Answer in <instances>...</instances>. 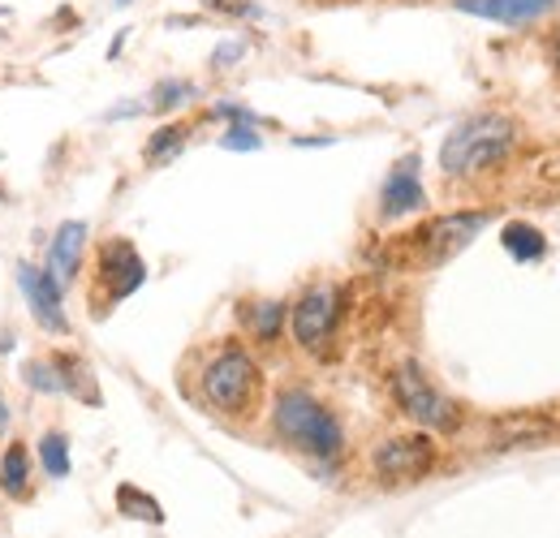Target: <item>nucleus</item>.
<instances>
[{
    "mask_svg": "<svg viewBox=\"0 0 560 538\" xmlns=\"http://www.w3.org/2000/svg\"><path fill=\"white\" fill-rule=\"evenodd\" d=\"M186 100H195V86H190V82H160V86L151 91V108H155V113H168V108H177V104H186Z\"/></svg>",
    "mask_w": 560,
    "mask_h": 538,
    "instance_id": "obj_20",
    "label": "nucleus"
},
{
    "mask_svg": "<svg viewBox=\"0 0 560 538\" xmlns=\"http://www.w3.org/2000/svg\"><path fill=\"white\" fill-rule=\"evenodd\" d=\"M488 224V211H453V215H440L431 220L427 229H419V250H422V264H448L453 255H462Z\"/></svg>",
    "mask_w": 560,
    "mask_h": 538,
    "instance_id": "obj_7",
    "label": "nucleus"
},
{
    "mask_svg": "<svg viewBox=\"0 0 560 538\" xmlns=\"http://www.w3.org/2000/svg\"><path fill=\"white\" fill-rule=\"evenodd\" d=\"M504 250H509L513 259H522V264H535V259H544V250H548V237H544L535 224H526V220H513V224L504 229Z\"/></svg>",
    "mask_w": 560,
    "mask_h": 538,
    "instance_id": "obj_13",
    "label": "nucleus"
},
{
    "mask_svg": "<svg viewBox=\"0 0 560 538\" xmlns=\"http://www.w3.org/2000/svg\"><path fill=\"white\" fill-rule=\"evenodd\" d=\"M215 13H233V17H259V4L255 0H203Z\"/></svg>",
    "mask_w": 560,
    "mask_h": 538,
    "instance_id": "obj_22",
    "label": "nucleus"
},
{
    "mask_svg": "<svg viewBox=\"0 0 560 538\" xmlns=\"http://www.w3.org/2000/svg\"><path fill=\"white\" fill-rule=\"evenodd\" d=\"M272 426H277V435L289 448H298V453H306L315 461H337L341 448H346L341 422L332 418L328 405H319L306 388H284L280 393L277 405H272Z\"/></svg>",
    "mask_w": 560,
    "mask_h": 538,
    "instance_id": "obj_1",
    "label": "nucleus"
},
{
    "mask_svg": "<svg viewBox=\"0 0 560 538\" xmlns=\"http://www.w3.org/2000/svg\"><path fill=\"white\" fill-rule=\"evenodd\" d=\"M86 224L82 220H66L57 233H52V246H48V271H52V280L66 289L78 280V271H82V259H86Z\"/></svg>",
    "mask_w": 560,
    "mask_h": 538,
    "instance_id": "obj_11",
    "label": "nucleus"
},
{
    "mask_svg": "<svg viewBox=\"0 0 560 538\" xmlns=\"http://www.w3.org/2000/svg\"><path fill=\"white\" fill-rule=\"evenodd\" d=\"M18 289L35 315V324L52 337H66L70 332V319H66V297H61V284L52 280L48 268H35V264H18Z\"/></svg>",
    "mask_w": 560,
    "mask_h": 538,
    "instance_id": "obj_8",
    "label": "nucleus"
},
{
    "mask_svg": "<svg viewBox=\"0 0 560 538\" xmlns=\"http://www.w3.org/2000/svg\"><path fill=\"white\" fill-rule=\"evenodd\" d=\"M9 431V405H4V397H0V435Z\"/></svg>",
    "mask_w": 560,
    "mask_h": 538,
    "instance_id": "obj_24",
    "label": "nucleus"
},
{
    "mask_svg": "<svg viewBox=\"0 0 560 538\" xmlns=\"http://www.w3.org/2000/svg\"><path fill=\"white\" fill-rule=\"evenodd\" d=\"M39 461L52 478H70V440H66V431H48L39 440Z\"/></svg>",
    "mask_w": 560,
    "mask_h": 538,
    "instance_id": "obj_18",
    "label": "nucleus"
},
{
    "mask_svg": "<svg viewBox=\"0 0 560 538\" xmlns=\"http://www.w3.org/2000/svg\"><path fill=\"white\" fill-rule=\"evenodd\" d=\"M462 13H475V17H491V22H504V26H522L539 13H548L557 0H453Z\"/></svg>",
    "mask_w": 560,
    "mask_h": 538,
    "instance_id": "obj_12",
    "label": "nucleus"
},
{
    "mask_svg": "<svg viewBox=\"0 0 560 538\" xmlns=\"http://www.w3.org/2000/svg\"><path fill=\"white\" fill-rule=\"evenodd\" d=\"M242 52H246L242 44H224V48H215V57H211V66H215V69H220V66H229V61H237Z\"/></svg>",
    "mask_w": 560,
    "mask_h": 538,
    "instance_id": "obj_23",
    "label": "nucleus"
},
{
    "mask_svg": "<svg viewBox=\"0 0 560 538\" xmlns=\"http://www.w3.org/2000/svg\"><path fill=\"white\" fill-rule=\"evenodd\" d=\"M186 134H190V126H164V130H155L151 134V142H147V160L151 164H160V160H168V155H177L182 151V142H186Z\"/></svg>",
    "mask_w": 560,
    "mask_h": 538,
    "instance_id": "obj_19",
    "label": "nucleus"
},
{
    "mask_svg": "<svg viewBox=\"0 0 560 538\" xmlns=\"http://www.w3.org/2000/svg\"><path fill=\"white\" fill-rule=\"evenodd\" d=\"M419 207H427V195H422V182H419V155H410V160H401L388 173V182L380 190V215L384 220H397V215H410Z\"/></svg>",
    "mask_w": 560,
    "mask_h": 538,
    "instance_id": "obj_10",
    "label": "nucleus"
},
{
    "mask_svg": "<svg viewBox=\"0 0 560 538\" xmlns=\"http://www.w3.org/2000/svg\"><path fill=\"white\" fill-rule=\"evenodd\" d=\"M26 478H31L26 444H9L4 457H0V487H4L9 495H22V491H26Z\"/></svg>",
    "mask_w": 560,
    "mask_h": 538,
    "instance_id": "obj_16",
    "label": "nucleus"
},
{
    "mask_svg": "<svg viewBox=\"0 0 560 538\" xmlns=\"http://www.w3.org/2000/svg\"><path fill=\"white\" fill-rule=\"evenodd\" d=\"M147 280V264L142 255L126 242V237H108L95 250V293H100V315L117 302H126L135 289Z\"/></svg>",
    "mask_w": 560,
    "mask_h": 538,
    "instance_id": "obj_6",
    "label": "nucleus"
},
{
    "mask_svg": "<svg viewBox=\"0 0 560 538\" xmlns=\"http://www.w3.org/2000/svg\"><path fill=\"white\" fill-rule=\"evenodd\" d=\"M513 147H517V126L500 113H479L448 130L440 147V168L448 177H479L495 168Z\"/></svg>",
    "mask_w": 560,
    "mask_h": 538,
    "instance_id": "obj_2",
    "label": "nucleus"
},
{
    "mask_svg": "<svg viewBox=\"0 0 560 538\" xmlns=\"http://www.w3.org/2000/svg\"><path fill=\"white\" fill-rule=\"evenodd\" d=\"M337 319H341V289L337 284H311L293 311H289V328L293 340L306 349V353H324L328 340L337 332Z\"/></svg>",
    "mask_w": 560,
    "mask_h": 538,
    "instance_id": "obj_4",
    "label": "nucleus"
},
{
    "mask_svg": "<svg viewBox=\"0 0 560 538\" xmlns=\"http://www.w3.org/2000/svg\"><path fill=\"white\" fill-rule=\"evenodd\" d=\"M22 375H26V384L35 388V393H66V379H61V366H57V353L52 358H31L26 366H22Z\"/></svg>",
    "mask_w": 560,
    "mask_h": 538,
    "instance_id": "obj_17",
    "label": "nucleus"
},
{
    "mask_svg": "<svg viewBox=\"0 0 560 538\" xmlns=\"http://www.w3.org/2000/svg\"><path fill=\"white\" fill-rule=\"evenodd\" d=\"M117 508H121V517H135V522H147V526H164V508H160V500L155 495H147L139 487H117Z\"/></svg>",
    "mask_w": 560,
    "mask_h": 538,
    "instance_id": "obj_14",
    "label": "nucleus"
},
{
    "mask_svg": "<svg viewBox=\"0 0 560 538\" xmlns=\"http://www.w3.org/2000/svg\"><path fill=\"white\" fill-rule=\"evenodd\" d=\"M199 393L224 418H250L264 397V371L255 366V358L246 349L229 344L208 358V366L199 375Z\"/></svg>",
    "mask_w": 560,
    "mask_h": 538,
    "instance_id": "obj_3",
    "label": "nucleus"
},
{
    "mask_svg": "<svg viewBox=\"0 0 560 538\" xmlns=\"http://www.w3.org/2000/svg\"><path fill=\"white\" fill-rule=\"evenodd\" d=\"M375 473L384 482H419L435 466V444L427 435H397L375 448Z\"/></svg>",
    "mask_w": 560,
    "mask_h": 538,
    "instance_id": "obj_9",
    "label": "nucleus"
},
{
    "mask_svg": "<svg viewBox=\"0 0 560 538\" xmlns=\"http://www.w3.org/2000/svg\"><path fill=\"white\" fill-rule=\"evenodd\" d=\"M393 393H397V405H401L419 426H427V431H457V422H462L457 405L448 401L415 362H406V366L393 375Z\"/></svg>",
    "mask_w": 560,
    "mask_h": 538,
    "instance_id": "obj_5",
    "label": "nucleus"
},
{
    "mask_svg": "<svg viewBox=\"0 0 560 538\" xmlns=\"http://www.w3.org/2000/svg\"><path fill=\"white\" fill-rule=\"evenodd\" d=\"M284 306L280 302H255V306H246L242 311V319L250 324V332H255V340H277L280 328H284Z\"/></svg>",
    "mask_w": 560,
    "mask_h": 538,
    "instance_id": "obj_15",
    "label": "nucleus"
},
{
    "mask_svg": "<svg viewBox=\"0 0 560 538\" xmlns=\"http://www.w3.org/2000/svg\"><path fill=\"white\" fill-rule=\"evenodd\" d=\"M220 147H229V151H259L264 147V138L255 130V121H233L224 138H220Z\"/></svg>",
    "mask_w": 560,
    "mask_h": 538,
    "instance_id": "obj_21",
    "label": "nucleus"
},
{
    "mask_svg": "<svg viewBox=\"0 0 560 538\" xmlns=\"http://www.w3.org/2000/svg\"><path fill=\"white\" fill-rule=\"evenodd\" d=\"M117 4H130V0H117Z\"/></svg>",
    "mask_w": 560,
    "mask_h": 538,
    "instance_id": "obj_26",
    "label": "nucleus"
},
{
    "mask_svg": "<svg viewBox=\"0 0 560 538\" xmlns=\"http://www.w3.org/2000/svg\"><path fill=\"white\" fill-rule=\"evenodd\" d=\"M552 61H557V69H560V26H557V35H552Z\"/></svg>",
    "mask_w": 560,
    "mask_h": 538,
    "instance_id": "obj_25",
    "label": "nucleus"
}]
</instances>
